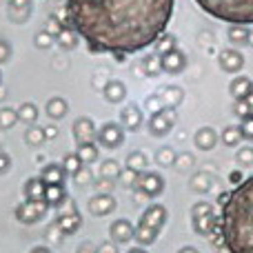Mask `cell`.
Here are the masks:
<instances>
[{
  "label": "cell",
  "mask_w": 253,
  "mask_h": 253,
  "mask_svg": "<svg viewBox=\"0 0 253 253\" xmlns=\"http://www.w3.org/2000/svg\"><path fill=\"white\" fill-rule=\"evenodd\" d=\"M175 0H67L65 27L91 53H111L118 62L156 44L173 16Z\"/></svg>",
  "instance_id": "obj_1"
},
{
  "label": "cell",
  "mask_w": 253,
  "mask_h": 253,
  "mask_svg": "<svg viewBox=\"0 0 253 253\" xmlns=\"http://www.w3.org/2000/svg\"><path fill=\"white\" fill-rule=\"evenodd\" d=\"M218 231L227 253H253V175L242 180L220 207Z\"/></svg>",
  "instance_id": "obj_2"
},
{
  "label": "cell",
  "mask_w": 253,
  "mask_h": 253,
  "mask_svg": "<svg viewBox=\"0 0 253 253\" xmlns=\"http://www.w3.org/2000/svg\"><path fill=\"white\" fill-rule=\"evenodd\" d=\"M196 4L215 20L229 25H253V0H196Z\"/></svg>",
  "instance_id": "obj_3"
},
{
  "label": "cell",
  "mask_w": 253,
  "mask_h": 253,
  "mask_svg": "<svg viewBox=\"0 0 253 253\" xmlns=\"http://www.w3.org/2000/svg\"><path fill=\"white\" fill-rule=\"evenodd\" d=\"M191 224L198 236L211 238L218 231V215L213 213V207L209 202H196L191 207Z\"/></svg>",
  "instance_id": "obj_4"
},
{
  "label": "cell",
  "mask_w": 253,
  "mask_h": 253,
  "mask_svg": "<svg viewBox=\"0 0 253 253\" xmlns=\"http://www.w3.org/2000/svg\"><path fill=\"white\" fill-rule=\"evenodd\" d=\"M133 189L144 198H156L165 191V178L156 171H142V173H138Z\"/></svg>",
  "instance_id": "obj_5"
},
{
  "label": "cell",
  "mask_w": 253,
  "mask_h": 253,
  "mask_svg": "<svg viewBox=\"0 0 253 253\" xmlns=\"http://www.w3.org/2000/svg\"><path fill=\"white\" fill-rule=\"evenodd\" d=\"M175 123H178L175 109H167L165 107V109L151 114V118H149V133L156 135V138H162V135H167L171 129H173Z\"/></svg>",
  "instance_id": "obj_6"
},
{
  "label": "cell",
  "mask_w": 253,
  "mask_h": 253,
  "mask_svg": "<svg viewBox=\"0 0 253 253\" xmlns=\"http://www.w3.org/2000/svg\"><path fill=\"white\" fill-rule=\"evenodd\" d=\"M123 140H125V126H120L118 123H105L96 131V142L102 144L105 149L120 147Z\"/></svg>",
  "instance_id": "obj_7"
},
{
  "label": "cell",
  "mask_w": 253,
  "mask_h": 253,
  "mask_svg": "<svg viewBox=\"0 0 253 253\" xmlns=\"http://www.w3.org/2000/svg\"><path fill=\"white\" fill-rule=\"evenodd\" d=\"M47 209H49L47 202H29V200H25L22 205L16 207V218L20 220V222H25V224H36V222H40V220L47 215Z\"/></svg>",
  "instance_id": "obj_8"
},
{
  "label": "cell",
  "mask_w": 253,
  "mask_h": 253,
  "mask_svg": "<svg viewBox=\"0 0 253 253\" xmlns=\"http://www.w3.org/2000/svg\"><path fill=\"white\" fill-rule=\"evenodd\" d=\"M218 65L224 74H240L245 69V56L238 49H222L218 56Z\"/></svg>",
  "instance_id": "obj_9"
},
{
  "label": "cell",
  "mask_w": 253,
  "mask_h": 253,
  "mask_svg": "<svg viewBox=\"0 0 253 253\" xmlns=\"http://www.w3.org/2000/svg\"><path fill=\"white\" fill-rule=\"evenodd\" d=\"M160 62H162V71H165V74L178 76V74H182L184 67H187V56H184V53L175 47L173 51L160 56Z\"/></svg>",
  "instance_id": "obj_10"
},
{
  "label": "cell",
  "mask_w": 253,
  "mask_h": 253,
  "mask_svg": "<svg viewBox=\"0 0 253 253\" xmlns=\"http://www.w3.org/2000/svg\"><path fill=\"white\" fill-rule=\"evenodd\" d=\"M89 213L96 215V218H102V215H109L111 211L116 209V198L111 193H98L89 200Z\"/></svg>",
  "instance_id": "obj_11"
},
{
  "label": "cell",
  "mask_w": 253,
  "mask_h": 253,
  "mask_svg": "<svg viewBox=\"0 0 253 253\" xmlns=\"http://www.w3.org/2000/svg\"><path fill=\"white\" fill-rule=\"evenodd\" d=\"M140 222L151 227V229H156V231H160L167 222V209L162 205H158V202L156 205H149L147 209H144V213L140 215Z\"/></svg>",
  "instance_id": "obj_12"
},
{
  "label": "cell",
  "mask_w": 253,
  "mask_h": 253,
  "mask_svg": "<svg viewBox=\"0 0 253 253\" xmlns=\"http://www.w3.org/2000/svg\"><path fill=\"white\" fill-rule=\"evenodd\" d=\"M133 231H135V227L129 222V220H125V218L114 220V224L109 227L111 242H116V245H125V242L133 240Z\"/></svg>",
  "instance_id": "obj_13"
},
{
  "label": "cell",
  "mask_w": 253,
  "mask_h": 253,
  "mask_svg": "<svg viewBox=\"0 0 253 253\" xmlns=\"http://www.w3.org/2000/svg\"><path fill=\"white\" fill-rule=\"evenodd\" d=\"M229 93L233 96V100H249L253 93V80L249 76H236L229 84Z\"/></svg>",
  "instance_id": "obj_14"
},
{
  "label": "cell",
  "mask_w": 253,
  "mask_h": 253,
  "mask_svg": "<svg viewBox=\"0 0 253 253\" xmlns=\"http://www.w3.org/2000/svg\"><path fill=\"white\" fill-rule=\"evenodd\" d=\"M96 125H93L91 118H78L74 123V138L78 144L83 142H93L96 140Z\"/></svg>",
  "instance_id": "obj_15"
},
{
  "label": "cell",
  "mask_w": 253,
  "mask_h": 253,
  "mask_svg": "<svg viewBox=\"0 0 253 253\" xmlns=\"http://www.w3.org/2000/svg\"><path fill=\"white\" fill-rule=\"evenodd\" d=\"M56 227L60 229L65 236H71V233H76L80 227H83V218H80V213L76 209H71L69 213H60V215H58Z\"/></svg>",
  "instance_id": "obj_16"
},
{
  "label": "cell",
  "mask_w": 253,
  "mask_h": 253,
  "mask_svg": "<svg viewBox=\"0 0 253 253\" xmlns=\"http://www.w3.org/2000/svg\"><path fill=\"white\" fill-rule=\"evenodd\" d=\"M120 123H123L125 129L129 131H138L140 126H142V109H140L138 105H129L123 109V114H120Z\"/></svg>",
  "instance_id": "obj_17"
},
{
  "label": "cell",
  "mask_w": 253,
  "mask_h": 253,
  "mask_svg": "<svg viewBox=\"0 0 253 253\" xmlns=\"http://www.w3.org/2000/svg\"><path fill=\"white\" fill-rule=\"evenodd\" d=\"M193 142H196V147L202 149V151H211V149L218 144V133H215V129H211V126H200V129L196 131Z\"/></svg>",
  "instance_id": "obj_18"
},
{
  "label": "cell",
  "mask_w": 253,
  "mask_h": 253,
  "mask_svg": "<svg viewBox=\"0 0 253 253\" xmlns=\"http://www.w3.org/2000/svg\"><path fill=\"white\" fill-rule=\"evenodd\" d=\"M44 180L40 178H31V180H27V184H25V200H29V202H44Z\"/></svg>",
  "instance_id": "obj_19"
},
{
  "label": "cell",
  "mask_w": 253,
  "mask_h": 253,
  "mask_svg": "<svg viewBox=\"0 0 253 253\" xmlns=\"http://www.w3.org/2000/svg\"><path fill=\"white\" fill-rule=\"evenodd\" d=\"M67 191H65V184H47L44 187V202L49 207H62L67 202Z\"/></svg>",
  "instance_id": "obj_20"
},
{
  "label": "cell",
  "mask_w": 253,
  "mask_h": 253,
  "mask_svg": "<svg viewBox=\"0 0 253 253\" xmlns=\"http://www.w3.org/2000/svg\"><path fill=\"white\" fill-rule=\"evenodd\" d=\"M65 169H62V165H56V162H51V165H47L42 171H40V178L44 180V184H65Z\"/></svg>",
  "instance_id": "obj_21"
},
{
  "label": "cell",
  "mask_w": 253,
  "mask_h": 253,
  "mask_svg": "<svg viewBox=\"0 0 253 253\" xmlns=\"http://www.w3.org/2000/svg\"><path fill=\"white\" fill-rule=\"evenodd\" d=\"M158 236H160V231H156V229L147 227V224H142V222H138V227H135V231H133V240L138 242L140 247L153 245V242L158 240Z\"/></svg>",
  "instance_id": "obj_22"
},
{
  "label": "cell",
  "mask_w": 253,
  "mask_h": 253,
  "mask_svg": "<svg viewBox=\"0 0 253 253\" xmlns=\"http://www.w3.org/2000/svg\"><path fill=\"white\" fill-rule=\"evenodd\" d=\"M102 93H105V98L109 102H114V105H118V102L125 100L126 96V87L120 80H109V83L105 84V89H102Z\"/></svg>",
  "instance_id": "obj_23"
},
{
  "label": "cell",
  "mask_w": 253,
  "mask_h": 253,
  "mask_svg": "<svg viewBox=\"0 0 253 253\" xmlns=\"http://www.w3.org/2000/svg\"><path fill=\"white\" fill-rule=\"evenodd\" d=\"M189 187H191L196 193H209L211 189H213V178H211L207 171H198V173L191 175Z\"/></svg>",
  "instance_id": "obj_24"
},
{
  "label": "cell",
  "mask_w": 253,
  "mask_h": 253,
  "mask_svg": "<svg viewBox=\"0 0 253 253\" xmlns=\"http://www.w3.org/2000/svg\"><path fill=\"white\" fill-rule=\"evenodd\" d=\"M160 100H162V107L167 109H175V107L182 102V89L180 87H167L160 91Z\"/></svg>",
  "instance_id": "obj_25"
},
{
  "label": "cell",
  "mask_w": 253,
  "mask_h": 253,
  "mask_svg": "<svg viewBox=\"0 0 253 253\" xmlns=\"http://www.w3.org/2000/svg\"><path fill=\"white\" fill-rule=\"evenodd\" d=\"M249 27H242V25H231L229 27V40H231L233 47H245L249 44Z\"/></svg>",
  "instance_id": "obj_26"
},
{
  "label": "cell",
  "mask_w": 253,
  "mask_h": 253,
  "mask_svg": "<svg viewBox=\"0 0 253 253\" xmlns=\"http://www.w3.org/2000/svg\"><path fill=\"white\" fill-rule=\"evenodd\" d=\"M78 158L83 160V165H93V162L98 160V144H96V140L93 142H83V144H78Z\"/></svg>",
  "instance_id": "obj_27"
},
{
  "label": "cell",
  "mask_w": 253,
  "mask_h": 253,
  "mask_svg": "<svg viewBox=\"0 0 253 253\" xmlns=\"http://www.w3.org/2000/svg\"><path fill=\"white\" fill-rule=\"evenodd\" d=\"M175 47H178V40H175V36H171V34H162L160 38L156 40V53L158 56H165V53L173 51Z\"/></svg>",
  "instance_id": "obj_28"
},
{
  "label": "cell",
  "mask_w": 253,
  "mask_h": 253,
  "mask_svg": "<svg viewBox=\"0 0 253 253\" xmlns=\"http://www.w3.org/2000/svg\"><path fill=\"white\" fill-rule=\"evenodd\" d=\"M147 156H144L142 151H133L126 156V169H133L138 171V173H142V171H147Z\"/></svg>",
  "instance_id": "obj_29"
},
{
  "label": "cell",
  "mask_w": 253,
  "mask_h": 253,
  "mask_svg": "<svg viewBox=\"0 0 253 253\" xmlns=\"http://www.w3.org/2000/svg\"><path fill=\"white\" fill-rule=\"evenodd\" d=\"M47 114L51 116V118H65L67 116V100L65 98H51V100L47 102Z\"/></svg>",
  "instance_id": "obj_30"
},
{
  "label": "cell",
  "mask_w": 253,
  "mask_h": 253,
  "mask_svg": "<svg viewBox=\"0 0 253 253\" xmlns=\"http://www.w3.org/2000/svg\"><path fill=\"white\" fill-rule=\"evenodd\" d=\"M16 111H18V120H22V123H27V125H34L36 118H38V109H36V105H31V102L20 105Z\"/></svg>",
  "instance_id": "obj_31"
},
{
  "label": "cell",
  "mask_w": 253,
  "mask_h": 253,
  "mask_svg": "<svg viewBox=\"0 0 253 253\" xmlns=\"http://www.w3.org/2000/svg\"><path fill=\"white\" fill-rule=\"evenodd\" d=\"M142 67H144V74L151 76V78H156V76L162 74V62H160V56H147L142 60Z\"/></svg>",
  "instance_id": "obj_32"
},
{
  "label": "cell",
  "mask_w": 253,
  "mask_h": 253,
  "mask_svg": "<svg viewBox=\"0 0 253 253\" xmlns=\"http://www.w3.org/2000/svg\"><path fill=\"white\" fill-rule=\"evenodd\" d=\"M56 38H58V42H60V47H65V49H74L76 44H78V36H76V31H71L69 27H62Z\"/></svg>",
  "instance_id": "obj_33"
},
{
  "label": "cell",
  "mask_w": 253,
  "mask_h": 253,
  "mask_svg": "<svg viewBox=\"0 0 253 253\" xmlns=\"http://www.w3.org/2000/svg\"><path fill=\"white\" fill-rule=\"evenodd\" d=\"M44 126H29V129L25 131V140L27 144H31V147H40V144L44 142Z\"/></svg>",
  "instance_id": "obj_34"
},
{
  "label": "cell",
  "mask_w": 253,
  "mask_h": 253,
  "mask_svg": "<svg viewBox=\"0 0 253 253\" xmlns=\"http://www.w3.org/2000/svg\"><path fill=\"white\" fill-rule=\"evenodd\" d=\"M120 165L116 160H105L100 165V178H107V180H118L120 178Z\"/></svg>",
  "instance_id": "obj_35"
},
{
  "label": "cell",
  "mask_w": 253,
  "mask_h": 253,
  "mask_svg": "<svg viewBox=\"0 0 253 253\" xmlns=\"http://www.w3.org/2000/svg\"><path fill=\"white\" fill-rule=\"evenodd\" d=\"M220 138H222V142L227 144V147H238V144L242 142V135H240V129H238V126H224Z\"/></svg>",
  "instance_id": "obj_36"
},
{
  "label": "cell",
  "mask_w": 253,
  "mask_h": 253,
  "mask_svg": "<svg viewBox=\"0 0 253 253\" xmlns=\"http://www.w3.org/2000/svg\"><path fill=\"white\" fill-rule=\"evenodd\" d=\"M83 160L78 158V153H69V156L65 158V162H62V169H65L67 175H76L80 169H83Z\"/></svg>",
  "instance_id": "obj_37"
},
{
  "label": "cell",
  "mask_w": 253,
  "mask_h": 253,
  "mask_svg": "<svg viewBox=\"0 0 253 253\" xmlns=\"http://www.w3.org/2000/svg\"><path fill=\"white\" fill-rule=\"evenodd\" d=\"M175 156H178V153H175L171 147H160L156 151V162L160 167H171L175 162Z\"/></svg>",
  "instance_id": "obj_38"
},
{
  "label": "cell",
  "mask_w": 253,
  "mask_h": 253,
  "mask_svg": "<svg viewBox=\"0 0 253 253\" xmlns=\"http://www.w3.org/2000/svg\"><path fill=\"white\" fill-rule=\"evenodd\" d=\"M16 120H18L16 109H0V129H9V126H13Z\"/></svg>",
  "instance_id": "obj_39"
},
{
  "label": "cell",
  "mask_w": 253,
  "mask_h": 253,
  "mask_svg": "<svg viewBox=\"0 0 253 253\" xmlns=\"http://www.w3.org/2000/svg\"><path fill=\"white\" fill-rule=\"evenodd\" d=\"M238 129H240L242 140H249V142H253V114L247 116V118H242L240 125H238Z\"/></svg>",
  "instance_id": "obj_40"
},
{
  "label": "cell",
  "mask_w": 253,
  "mask_h": 253,
  "mask_svg": "<svg viewBox=\"0 0 253 253\" xmlns=\"http://www.w3.org/2000/svg\"><path fill=\"white\" fill-rule=\"evenodd\" d=\"M233 114H236L240 120L247 118V116H251L253 114L251 102L249 100H236V102H233Z\"/></svg>",
  "instance_id": "obj_41"
},
{
  "label": "cell",
  "mask_w": 253,
  "mask_h": 253,
  "mask_svg": "<svg viewBox=\"0 0 253 253\" xmlns=\"http://www.w3.org/2000/svg\"><path fill=\"white\" fill-rule=\"evenodd\" d=\"M193 162H196V160H193L191 153H180V156H175L173 167H175L178 171H189V169L193 167Z\"/></svg>",
  "instance_id": "obj_42"
},
{
  "label": "cell",
  "mask_w": 253,
  "mask_h": 253,
  "mask_svg": "<svg viewBox=\"0 0 253 253\" xmlns=\"http://www.w3.org/2000/svg\"><path fill=\"white\" fill-rule=\"evenodd\" d=\"M238 162L242 167H253V147H242L238 151Z\"/></svg>",
  "instance_id": "obj_43"
},
{
  "label": "cell",
  "mask_w": 253,
  "mask_h": 253,
  "mask_svg": "<svg viewBox=\"0 0 253 253\" xmlns=\"http://www.w3.org/2000/svg\"><path fill=\"white\" fill-rule=\"evenodd\" d=\"M135 180H138V171H133V169L120 171V182H123L125 187H133Z\"/></svg>",
  "instance_id": "obj_44"
},
{
  "label": "cell",
  "mask_w": 253,
  "mask_h": 253,
  "mask_svg": "<svg viewBox=\"0 0 253 253\" xmlns=\"http://www.w3.org/2000/svg\"><path fill=\"white\" fill-rule=\"evenodd\" d=\"M91 178H93V175H91V169H89L87 165H84L83 169H80L78 173L74 175V180H76L78 184H89V182H91Z\"/></svg>",
  "instance_id": "obj_45"
},
{
  "label": "cell",
  "mask_w": 253,
  "mask_h": 253,
  "mask_svg": "<svg viewBox=\"0 0 253 253\" xmlns=\"http://www.w3.org/2000/svg\"><path fill=\"white\" fill-rule=\"evenodd\" d=\"M11 56V44L7 40H0V62H7Z\"/></svg>",
  "instance_id": "obj_46"
},
{
  "label": "cell",
  "mask_w": 253,
  "mask_h": 253,
  "mask_svg": "<svg viewBox=\"0 0 253 253\" xmlns=\"http://www.w3.org/2000/svg\"><path fill=\"white\" fill-rule=\"evenodd\" d=\"M96 187H98V191L100 193H109L111 189H114V180H107V178H100L96 182Z\"/></svg>",
  "instance_id": "obj_47"
},
{
  "label": "cell",
  "mask_w": 253,
  "mask_h": 253,
  "mask_svg": "<svg viewBox=\"0 0 253 253\" xmlns=\"http://www.w3.org/2000/svg\"><path fill=\"white\" fill-rule=\"evenodd\" d=\"M147 107H151V111H153V114H156V111H160V109H165V107H162L160 96H153V98H149V100H147Z\"/></svg>",
  "instance_id": "obj_48"
},
{
  "label": "cell",
  "mask_w": 253,
  "mask_h": 253,
  "mask_svg": "<svg viewBox=\"0 0 253 253\" xmlns=\"http://www.w3.org/2000/svg\"><path fill=\"white\" fill-rule=\"evenodd\" d=\"M98 253H118V247H116V242H105L98 247Z\"/></svg>",
  "instance_id": "obj_49"
},
{
  "label": "cell",
  "mask_w": 253,
  "mask_h": 253,
  "mask_svg": "<svg viewBox=\"0 0 253 253\" xmlns=\"http://www.w3.org/2000/svg\"><path fill=\"white\" fill-rule=\"evenodd\" d=\"M9 167H11V158H9L7 153H0V173L9 171Z\"/></svg>",
  "instance_id": "obj_50"
},
{
  "label": "cell",
  "mask_w": 253,
  "mask_h": 253,
  "mask_svg": "<svg viewBox=\"0 0 253 253\" xmlns=\"http://www.w3.org/2000/svg\"><path fill=\"white\" fill-rule=\"evenodd\" d=\"M36 44H38V47H49V44H51V36L49 34H38Z\"/></svg>",
  "instance_id": "obj_51"
},
{
  "label": "cell",
  "mask_w": 253,
  "mask_h": 253,
  "mask_svg": "<svg viewBox=\"0 0 253 253\" xmlns=\"http://www.w3.org/2000/svg\"><path fill=\"white\" fill-rule=\"evenodd\" d=\"M78 253H98V249L91 245V242H84V245L78 249Z\"/></svg>",
  "instance_id": "obj_52"
},
{
  "label": "cell",
  "mask_w": 253,
  "mask_h": 253,
  "mask_svg": "<svg viewBox=\"0 0 253 253\" xmlns=\"http://www.w3.org/2000/svg\"><path fill=\"white\" fill-rule=\"evenodd\" d=\"M44 135H47V138H56L58 129H56V126H44Z\"/></svg>",
  "instance_id": "obj_53"
},
{
  "label": "cell",
  "mask_w": 253,
  "mask_h": 253,
  "mask_svg": "<svg viewBox=\"0 0 253 253\" xmlns=\"http://www.w3.org/2000/svg\"><path fill=\"white\" fill-rule=\"evenodd\" d=\"M231 182H236V184L242 182V173H240V171H233V173H231Z\"/></svg>",
  "instance_id": "obj_54"
},
{
  "label": "cell",
  "mask_w": 253,
  "mask_h": 253,
  "mask_svg": "<svg viewBox=\"0 0 253 253\" xmlns=\"http://www.w3.org/2000/svg\"><path fill=\"white\" fill-rule=\"evenodd\" d=\"M29 253H51V251H49L47 247H34V249H31Z\"/></svg>",
  "instance_id": "obj_55"
},
{
  "label": "cell",
  "mask_w": 253,
  "mask_h": 253,
  "mask_svg": "<svg viewBox=\"0 0 253 253\" xmlns=\"http://www.w3.org/2000/svg\"><path fill=\"white\" fill-rule=\"evenodd\" d=\"M178 253H200V251H198L196 247H182V249H180Z\"/></svg>",
  "instance_id": "obj_56"
},
{
  "label": "cell",
  "mask_w": 253,
  "mask_h": 253,
  "mask_svg": "<svg viewBox=\"0 0 253 253\" xmlns=\"http://www.w3.org/2000/svg\"><path fill=\"white\" fill-rule=\"evenodd\" d=\"M126 253H147V251H144V249H142V247H133V249H129V251H126Z\"/></svg>",
  "instance_id": "obj_57"
},
{
  "label": "cell",
  "mask_w": 253,
  "mask_h": 253,
  "mask_svg": "<svg viewBox=\"0 0 253 253\" xmlns=\"http://www.w3.org/2000/svg\"><path fill=\"white\" fill-rule=\"evenodd\" d=\"M249 102H251V107H253V93H251V98H249Z\"/></svg>",
  "instance_id": "obj_58"
},
{
  "label": "cell",
  "mask_w": 253,
  "mask_h": 253,
  "mask_svg": "<svg viewBox=\"0 0 253 253\" xmlns=\"http://www.w3.org/2000/svg\"><path fill=\"white\" fill-rule=\"evenodd\" d=\"M0 78H2V76H0Z\"/></svg>",
  "instance_id": "obj_59"
}]
</instances>
